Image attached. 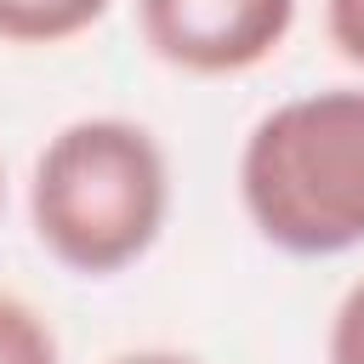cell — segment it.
<instances>
[{
	"mask_svg": "<svg viewBox=\"0 0 364 364\" xmlns=\"http://www.w3.org/2000/svg\"><path fill=\"white\" fill-rule=\"evenodd\" d=\"M108 0H0V40L6 46H63L85 34Z\"/></svg>",
	"mask_w": 364,
	"mask_h": 364,
	"instance_id": "cell-4",
	"label": "cell"
},
{
	"mask_svg": "<svg viewBox=\"0 0 364 364\" xmlns=\"http://www.w3.org/2000/svg\"><path fill=\"white\" fill-rule=\"evenodd\" d=\"M324 28L347 63L364 68V0H324Z\"/></svg>",
	"mask_w": 364,
	"mask_h": 364,
	"instance_id": "cell-7",
	"label": "cell"
},
{
	"mask_svg": "<svg viewBox=\"0 0 364 364\" xmlns=\"http://www.w3.org/2000/svg\"><path fill=\"white\" fill-rule=\"evenodd\" d=\"M114 364H199V358H188V353H125Z\"/></svg>",
	"mask_w": 364,
	"mask_h": 364,
	"instance_id": "cell-8",
	"label": "cell"
},
{
	"mask_svg": "<svg viewBox=\"0 0 364 364\" xmlns=\"http://www.w3.org/2000/svg\"><path fill=\"white\" fill-rule=\"evenodd\" d=\"M250 228L290 256L364 245V85H330L267 108L239 154Z\"/></svg>",
	"mask_w": 364,
	"mask_h": 364,
	"instance_id": "cell-2",
	"label": "cell"
},
{
	"mask_svg": "<svg viewBox=\"0 0 364 364\" xmlns=\"http://www.w3.org/2000/svg\"><path fill=\"white\" fill-rule=\"evenodd\" d=\"M0 364H57L51 324L6 290H0Z\"/></svg>",
	"mask_w": 364,
	"mask_h": 364,
	"instance_id": "cell-5",
	"label": "cell"
},
{
	"mask_svg": "<svg viewBox=\"0 0 364 364\" xmlns=\"http://www.w3.org/2000/svg\"><path fill=\"white\" fill-rule=\"evenodd\" d=\"M296 23V0H136L142 46L182 74H245Z\"/></svg>",
	"mask_w": 364,
	"mask_h": 364,
	"instance_id": "cell-3",
	"label": "cell"
},
{
	"mask_svg": "<svg viewBox=\"0 0 364 364\" xmlns=\"http://www.w3.org/2000/svg\"><path fill=\"white\" fill-rule=\"evenodd\" d=\"M171 210V171L148 125L119 114L68 119L34 159L28 222L51 262L108 279L142 262Z\"/></svg>",
	"mask_w": 364,
	"mask_h": 364,
	"instance_id": "cell-1",
	"label": "cell"
},
{
	"mask_svg": "<svg viewBox=\"0 0 364 364\" xmlns=\"http://www.w3.org/2000/svg\"><path fill=\"white\" fill-rule=\"evenodd\" d=\"M324 358H330V364H364V279H353L347 296L336 301Z\"/></svg>",
	"mask_w": 364,
	"mask_h": 364,
	"instance_id": "cell-6",
	"label": "cell"
},
{
	"mask_svg": "<svg viewBox=\"0 0 364 364\" xmlns=\"http://www.w3.org/2000/svg\"><path fill=\"white\" fill-rule=\"evenodd\" d=\"M0 210H6V176H0Z\"/></svg>",
	"mask_w": 364,
	"mask_h": 364,
	"instance_id": "cell-9",
	"label": "cell"
}]
</instances>
